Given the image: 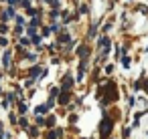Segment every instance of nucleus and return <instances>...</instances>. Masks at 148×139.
<instances>
[{"label": "nucleus", "mask_w": 148, "mask_h": 139, "mask_svg": "<svg viewBox=\"0 0 148 139\" xmlns=\"http://www.w3.org/2000/svg\"><path fill=\"white\" fill-rule=\"evenodd\" d=\"M110 133H112V119L108 115H103V121H101V127H99V135H101V139H106Z\"/></svg>", "instance_id": "obj_1"}, {"label": "nucleus", "mask_w": 148, "mask_h": 139, "mask_svg": "<svg viewBox=\"0 0 148 139\" xmlns=\"http://www.w3.org/2000/svg\"><path fill=\"white\" fill-rule=\"evenodd\" d=\"M45 111H47V107H45V105H41V107H37V109H35V113H39V115H41V113H45Z\"/></svg>", "instance_id": "obj_2"}, {"label": "nucleus", "mask_w": 148, "mask_h": 139, "mask_svg": "<svg viewBox=\"0 0 148 139\" xmlns=\"http://www.w3.org/2000/svg\"><path fill=\"white\" fill-rule=\"evenodd\" d=\"M2 63H4V67H8V65H10V55H8V53H6V57H4V61H2Z\"/></svg>", "instance_id": "obj_3"}, {"label": "nucleus", "mask_w": 148, "mask_h": 139, "mask_svg": "<svg viewBox=\"0 0 148 139\" xmlns=\"http://www.w3.org/2000/svg\"><path fill=\"white\" fill-rule=\"evenodd\" d=\"M18 111H21V113H25V111H27V107H25L23 103H18Z\"/></svg>", "instance_id": "obj_4"}, {"label": "nucleus", "mask_w": 148, "mask_h": 139, "mask_svg": "<svg viewBox=\"0 0 148 139\" xmlns=\"http://www.w3.org/2000/svg\"><path fill=\"white\" fill-rule=\"evenodd\" d=\"M8 28H6V24H0V32H6Z\"/></svg>", "instance_id": "obj_5"}, {"label": "nucleus", "mask_w": 148, "mask_h": 139, "mask_svg": "<svg viewBox=\"0 0 148 139\" xmlns=\"http://www.w3.org/2000/svg\"><path fill=\"white\" fill-rule=\"evenodd\" d=\"M8 2H14V0H8Z\"/></svg>", "instance_id": "obj_6"}]
</instances>
